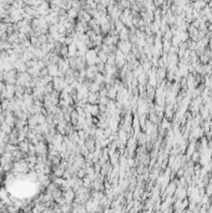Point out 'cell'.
Segmentation results:
<instances>
[{"mask_svg": "<svg viewBox=\"0 0 212 213\" xmlns=\"http://www.w3.org/2000/svg\"><path fill=\"white\" fill-rule=\"evenodd\" d=\"M13 173H28L29 172V165H28V161L26 158H21V160H18V161H14L13 162Z\"/></svg>", "mask_w": 212, "mask_h": 213, "instance_id": "cell-1", "label": "cell"}, {"mask_svg": "<svg viewBox=\"0 0 212 213\" xmlns=\"http://www.w3.org/2000/svg\"><path fill=\"white\" fill-rule=\"evenodd\" d=\"M33 80V76L28 72V71H24V72H18V79H16V84L26 87V86H30V82Z\"/></svg>", "mask_w": 212, "mask_h": 213, "instance_id": "cell-2", "label": "cell"}, {"mask_svg": "<svg viewBox=\"0 0 212 213\" xmlns=\"http://www.w3.org/2000/svg\"><path fill=\"white\" fill-rule=\"evenodd\" d=\"M84 59H85V62H86L87 65H95L96 62H100L96 50H92V49H91V50H87V51L85 52Z\"/></svg>", "mask_w": 212, "mask_h": 213, "instance_id": "cell-3", "label": "cell"}, {"mask_svg": "<svg viewBox=\"0 0 212 213\" xmlns=\"http://www.w3.org/2000/svg\"><path fill=\"white\" fill-rule=\"evenodd\" d=\"M15 97V84H5V88L2 92V98L12 100Z\"/></svg>", "mask_w": 212, "mask_h": 213, "instance_id": "cell-4", "label": "cell"}, {"mask_svg": "<svg viewBox=\"0 0 212 213\" xmlns=\"http://www.w3.org/2000/svg\"><path fill=\"white\" fill-rule=\"evenodd\" d=\"M51 82H53L54 90H56V91H62L65 88V86L67 85L64 76H55V77H53Z\"/></svg>", "mask_w": 212, "mask_h": 213, "instance_id": "cell-5", "label": "cell"}, {"mask_svg": "<svg viewBox=\"0 0 212 213\" xmlns=\"http://www.w3.org/2000/svg\"><path fill=\"white\" fill-rule=\"evenodd\" d=\"M18 71L15 69H12L9 71H4V82L5 84H16L18 79Z\"/></svg>", "mask_w": 212, "mask_h": 213, "instance_id": "cell-6", "label": "cell"}, {"mask_svg": "<svg viewBox=\"0 0 212 213\" xmlns=\"http://www.w3.org/2000/svg\"><path fill=\"white\" fill-rule=\"evenodd\" d=\"M36 156H48V145L45 143V140H41L35 143Z\"/></svg>", "mask_w": 212, "mask_h": 213, "instance_id": "cell-7", "label": "cell"}, {"mask_svg": "<svg viewBox=\"0 0 212 213\" xmlns=\"http://www.w3.org/2000/svg\"><path fill=\"white\" fill-rule=\"evenodd\" d=\"M85 112H87V114H90L92 117L94 116H96V115H99V112H100V107H99V105L97 103H86L85 105Z\"/></svg>", "mask_w": 212, "mask_h": 213, "instance_id": "cell-8", "label": "cell"}, {"mask_svg": "<svg viewBox=\"0 0 212 213\" xmlns=\"http://www.w3.org/2000/svg\"><path fill=\"white\" fill-rule=\"evenodd\" d=\"M115 64L118 65V67H124L126 64V55L121 50H118L115 52Z\"/></svg>", "mask_w": 212, "mask_h": 213, "instance_id": "cell-9", "label": "cell"}, {"mask_svg": "<svg viewBox=\"0 0 212 213\" xmlns=\"http://www.w3.org/2000/svg\"><path fill=\"white\" fill-rule=\"evenodd\" d=\"M46 67H48V72H49L50 76H53V77H55V76H64V75L60 72L59 65H58V64H51V62H49Z\"/></svg>", "mask_w": 212, "mask_h": 213, "instance_id": "cell-10", "label": "cell"}, {"mask_svg": "<svg viewBox=\"0 0 212 213\" xmlns=\"http://www.w3.org/2000/svg\"><path fill=\"white\" fill-rule=\"evenodd\" d=\"M13 66H14V69L18 71V72H24V71H28V65H26V62L23 60V59H18L14 64H13Z\"/></svg>", "mask_w": 212, "mask_h": 213, "instance_id": "cell-11", "label": "cell"}, {"mask_svg": "<svg viewBox=\"0 0 212 213\" xmlns=\"http://www.w3.org/2000/svg\"><path fill=\"white\" fill-rule=\"evenodd\" d=\"M62 197L65 199L66 203H70L72 204V202L75 201V191L72 188H69V189H65V192L62 193Z\"/></svg>", "mask_w": 212, "mask_h": 213, "instance_id": "cell-12", "label": "cell"}, {"mask_svg": "<svg viewBox=\"0 0 212 213\" xmlns=\"http://www.w3.org/2000/svg\"><path fill=\"white\" fill-rule=\"evenodd\" d=\"M131 49H132V45H131V43L130 41H126V40H122L120 44H119V50H121L125 55H127V54H130V51H131Z\"/></svg>", "mask_w": 212, "mask_h": 213, "instance_id": "cell-13", "label": "cell"}, {"mask_svg": "<svg viewBox=\"0 0 212 213\" xmlns=\"http://www.w3.org/2000/svg\"><path fill=\"white\" fill-rule=\"evenodd\" d=\"M85 71H86V77H87L89 80H94L95 75L99 72L96 65H89L87 69H85Z\"/></svg>", "mask_w": 212, "mask_h": 213, "instance_id": "cell-14", "label": "cell"}, {"mask_svg": "<svg viewBox=\"0 0 212 213\" xmlns=\"http://www.w3.org/2000/svg\"><path fill=\"white\" fill-rule=\"evenodd\" d=\"M118 138H119V141H120V143H121V146L124 147L125 145H126V142H127V140H129V136H127V132L122 129V130H120V132H119V135H118Z\"/></svg>", "mask_w": 212, "mask_h": 213, "instance_id": "cell-15", "label": "cell"}, {"mask_svg": "<svg viewBox=\"0 0 212 213\" xmlns=\"http://www.w3.org/2000/svg\"><path fill=\"white\" fill-rule=\"evenodd\" d=\"M136 143H137V140H136V137L134 136V137H130L129 140H127V142H126V147H127V150L132 153L135 150H136Z\"/></svg>", "mask_w": 212, "mask_h": 213, "instance_id": "cell-16", "label": "cell"}, {"mask_svg": "<svg viewBox=\"0 0 212 213\" xmlns=\"http://www.w3.org/2000/svg\"><path fill=\"white\" fill-rule=\"evenodd\" d=\"M196 147H197L196 140H195V141H191V142H190V145L186 147V156H187V158H191V155L196 151Z\"/></svg>", "mask_w": 212, "mask_h": 213, "instance_id": "cell-17", "label": "cell"}, {"mask_svg": "<svg viewBox=\"0 0 212 213\" xmlns=\"http://www.w3.org/2000/svg\"><path fill=\"white\" fill-rule=\"evenodd\" d=\"M173 106H172V103H168L166 107H165V117L166 119H168V120H172L173 119Z\"/></svg>", "mask_w": 212, "mask_h": 213, "instance_id": "cell-18", "label": "cell"}, {"mask_svg": "<svg viewBox=\"0 0 212 213\" xmlns=\"http://www.w3.org/2000/svg\"><path fill=\"white\" fill-rule=\"evenodd\" d=\"M29 146H30V141L29 140H24V141H20L19 142V150L23 152V153H28L29 151Z\"/></svg>", "mask_w": 212, "mask_h": 213, "instance_id": "cell-19", "label": "cell"}, {"mask_svg": "<svg viewBox=\"0 0 212 213\" xmlns=\"http://www.w3.org/2000/svg\"><path fill=\"white\" fill-rule=\"evenodd\" d=\"M20 59H23L25 62H28V61H30V60H33V59H35L34 57V55H33V52L30 51V50H24L23 51V54L20 55Z\"/></svg>", "mask_w": 212, "mask_h": 213, "instance_id": "cell-20", "label": "cell"}, {"mask_svg": "<svg viewBox=\"0 0 212 213\" xmlns=\"http://www.w3.org/2000/svg\"><path fill=\"white\" fill-rule=\"evenodd\" d=\"M76 55H77V48H76L75 43L67 45V56L74 57V56H76Z\"/></svg>", "mask_w": 212, "mask_h": 213, "instance_id": "cell-21", "label": "cell"}, {"mask_svg": "<svg viewBox=\"0 0 212 213\" xmlns=\"http://www.w3.org/2000/svg\"><path fill=\"white\" fill-rule=\"evenodd\" d=\"M0 131H3L4 134H7V135H9L12 131H13V127L8 124V122H5V121H3L2 122V126H0Z\"/></svg>", "mask_w": 212, "mask_h": 213, "instance_id": "cell-22", "label": "cell"}, {"mask_svg": "<svg viewBox=\"0 0 212 213\" xmlns=\"http://www.w3.org/2000/svg\"><path fill=\"white\" fill-rule=\"evenodd\" d=\"M87 102L89 103H99V95L97 92H90L87 96Z\"/></svg>", "mask_w": 212, "mask_h": 213, "instance_id": "cell-23", "label": "cell"}, {"mask_svg": "<svg viewBox=\"0 0 212 213\" xmlns=\"http://www.w3.org/2000/svg\"><path fill=\"white\" fill-rule=\"evenodd\" d=\"M116 96H118V88L113 85L111 87L108 88V97L111 98V100H114V98H116Z\"/></svg>", "mask_w": 212, "mask_h": 213, "instance_id": "cell-24", "label": "cell"}, {"mask_svg": "<svg viewBox=\"0 0 212 213\" xmlns=\"http://www.w3.org/2000/svg\"><path fill=\"white\" fill-rule=\"evenodd\" d=\"M89 90H90V92H99L101 90V85L92 81V82L89 84Z\"/></svg>", "mask_w": 212, "mask_h": 213, "instance_id": "cell-25", "label": "cell"}, {"mask_svg": "<svg viewBox=\"0 0 212 213\" xmlns=\"http://www.w3.org/2000/svg\"><path fill=\"white\" fill-rule=\"evenodd\" d=\"M171 129V124L168 119H162V124H161V132H164L165 130H170Z\"/></svg>", "mask_w": 212, "mask_h": 213, "instance_id": "cell-26", "label": "cell"}, {"mask_svg": "<svg viewBox=\"0 0 212 213\" xmlns=\"http://www.w3.org/2000/svg\"><path fill=\"white\" fill-rule=\"evenodd\" d=\"M97 56H99L100 62H104V64H106V61H108V57H109L108 52H105L104 50H102V51H100V52H97Z\"/></svg>", "mask_w": 212, "mask_h": 213, "instance_id": "cell-27", "label": "cell"}, {"mask_svg": "<svg viewBox=\"0 0 212 213\" xmlns=\"http://www.w3.org/2000/svg\"><path fill=\"white\" fill-rule=\"evenodd\" d=\"M170 49H171V43L168 40H164V43H162V50L166 51V52H168Z\"/></svg>", "mask_w": 212, "mask_h": 213, "instance_id": "cell-28", "label": "cell"}, {"mask_svg": "<svg viewBox=\"0 0 212 213\" xmlns=\"http://www.w3.org/2000/svg\"><path fill=\"white\" fill-rule=\"evenodd\" d=\"M191 161L192 162H196V161H200V151H195L192 155H191Z\"/></svg>", "mask_w": 212, "mask_h": 213, "instance_id": "cell-29", "label": "cell"}, {"mask_svg": "<svg viewBox=\"0 0 212 213\" xmlns=\"http://www.w3.org/2000/svg\"><path fill=\"white\" fill-rule=\"evenodd\" d=\"M127 38H129V31H127L125 28H122V29H121V39H122V40H126Z\"/></svg>", "mask_w": 212, "mask_h": 213, "instance_id": "cell-30", "label": "cell"}, {"mask_svg": "<svg viewBox=\"0 0 212 213\" xmlns=\"http://www.w3.org/2000/svg\"><path fill=\"white\" fill-rule=\"evenodd\" d=\"M69 16H70L71 19H74L75 16H77V11H76L75 9H72V10H70V11H69Z\"/></svg>", "mask_w": 212, "mask_h": 213, "instance_id": "cell-31", "label": "cell"}, {"mask_svg": "<svg viewBox=\"0 0 212 213\" xmlns=\"http://www.w3.org/2000/svg\"><path fill=\"white\" fill-rule=\"evenodd\" d=\"M8 211H10V212H16V211H19V207H8Z\"/></svg>", "mask_w": 212, "mask_h": 213, "instance_id": "cell-32", "label": "cell"}]
</instances>
